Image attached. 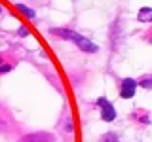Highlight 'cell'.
Here are the masks:
<instances>
[{
	"mask_svg": "<svg viewBox=\"0 0 152 142\" xmlns=\"http://www.w3.org/2000/svg\"><path fill=\"white\" fill-rule=\"evenodd\" d=\"M0 12H2V8H0Z\"/></svg>",
	"mask_w": 152,
	"mask_h": 142,
	"instance_id": "11",
	"label": "cell"
},
{
	"mask_svg": "<svg viewBox=\"0 0 152 142\" xmlns=\"http://www.w3.org/2000/svg\"><path fill=\"white\" fill-rule=\"evenodd\" d=\"M135 87H137V82H135V80L126 78V80L122 82V89H120L122 99H131L133 93H135Z\"/></svg>",
	"mask_w": 152,
	"mask_h": 142,
	"instance_id": "4",
	"label": "cell"
},
{
	"mask_svg": "<svg viewBox=\"0 0 152 142\" xmlns=\"http://www.w3.org/2000/svg\"><path fill=\"white\" fill-rule=\"evenodd\" d=\"M17 32H19L21 36H27V34H28V30H27L25 27H19V30H17Z\"/></svg>",
	"mask_w": 152,
	"mask_h": 142,
	"instance_id": "10",
	"label": "cell"
},
{
	"mask_svg": "<svg viewBox=\"0 0 152 142\" xmlns=\"http://www.w3.org/2000/svg\"><path fill=\"white\" fill-rule=\"evenodd\" d=\"M17 9H19V12H21V13H25V15H27L28 19H32V17H34V15H36V13H34V9H31V8H27V6H25V4H17Z\"/></svg>",
	"mask_w": 152,
	"mask_h": 142,
	"instance_id": "6",
	"label": "cell"
},
{
	"mask_svg": "<svg viewBox=\"0 0 152 142\" xmlns=\"http://www.w3.org/2000/svg\"><path fill=\"white\" fill-rule=\"evenodd\" d=\"M103 142H118V136L114 135V133H107V135L103 136Z\"/></svg>",
	"mask_w": 152,
	"mask_h": 142,
	"instance_id": "8",
	"label": "cell"
},
{
	"mask_svg": "<svg viewBox=\"0 0 152 142\" xmlns=\"http://www.w3.org/2000/svg\"><path fill=\"white\" fill-rule=\"evenodd\" d=\"M97 104L101 106V110H103V112H101V120H103V121H112L114 117H116V110H114V106L107 101V99L101 97V99L97 101Z\"/></svg>",
	"mask_w": 152,
	"mask_h": 142,
	"instance_id": "2",
	"label": "cell"
},
{
	"mask_svg": "<svg viewBox=\"0 0 152 142\" xmlns=\"http://www.w3.org/2000/svg\"><path fill=\"white\" fill-rule=\"evenodd\" d=\"M51 34H57L61 36L63 40H72L76 46L80 47L82 51H86V53H95L97 51V46L93 44L91 40H88L86 36H80L78 32H72V30H66V28H51Z\"/></svg>",
	"mask_w": 152,
	"mask_h": 142,
	"instance_id": "1",
	"label": "cell"
},
{
	"mask_svg": "<svg viewBox=\"0 0 152 142\" xmlns=\"http://www.w3.org/2000/svg\"><path fill=\"white\" fill-rule=\"evenodd\" d=\"M141 85V87H145V89H152V78L150 76H146V78H142L141 82H137Z\"/></svg>",
	"mask_w": 152,
	"mask_h": 142,
	"instance_id": "7",
	"label": "cell"
},
{
	"mask_svg": "<svg viewBox=\"0 0 152 142\" xmlns=\"http://www.w3.org/2000/svg\"><path fill=\"white\" fill-rule=\"evenodd\" d=\"M10 70H12L10 64H0V74H6V72H10Z\"/></svg>",
	"mask_w": 152,
	"mask_h": 142,
	"instance_id": "9",
	"label": "cell"
},
{
	"mask_svg": "<svg viewBox=\"0 0 152 142\" xmlns=\"http://www.w3.org/2000/svg\"><path fill=\"white\" fill-rule=\"evenodd\" d=\"M139 21L141 23H150L152 21V8H141L139 9Z\"/></svg>",
	"mask_w": 152,
	"mask_h": 142,
	"instance_id": "5",
	"label": "cell"
},
{
	"mask_svg": "<svg viewBox=\"0 0 152 142\" xmlns=\"http://www.w3.org/2000/svg\"><path fill=\"white\" fill-rule=\"evenodd\" d=\"M19 142H53V136L50 133H31V135L23 136Z\"/></svg>",
	"mask_w": 152,
	"mask_h": 142,
	"instance_id": "3",
	"label": "cell"
}]
</instances>
